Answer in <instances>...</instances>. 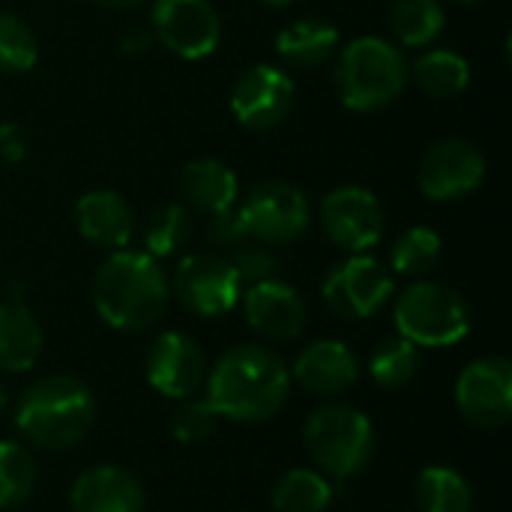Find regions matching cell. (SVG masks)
<instances>
[{
    "label": "cell",
    "mask_w": 512,
    "mask_h": 512,
    "mask_svg": "<svg viewBox=\"0 0 512 512\" xmlns=\"http://www.w3.org/2000/svg\"><path fill=\"white\" fill-rule=\"evenodd\" d=\"M204 396L231 423L273 420L291 396L288 363L267 345L228 348L204 378Z\"/></svg>",
    "instance_id": "cell-1"
},
{
    "label": "cell",
    "mask_w": 512,
    "mask_h": 512,
    "mask_svg": "<svg viewBox=\"0 0 512 512\" xmlns=\"http://www.w3.org/2000/svg\"><path fill=\"white\" fill-rule=\"evenodd\" d=\"M96 315L123 333H141L162 321L171 303V276L144 249H117L93 273Z\"/></svg>",
    "instance_id": "cell-2"
},
{
    "label": "cell",
    "mask_w": 512,
    "mask_h": 512,
    "mask_svg": "<svg viewBox=\"0 0 512 512\" xmlns=\"http://www.w3.org/2000/svg\"><path fill=\"white\" fill-rule=\"evenodd\" d=\"M12 417L36 450H72L96 423V396L75 375H45L18 396Z\"/></svg>",
    "instance_id": "cell-3"
},
{
    "label": "cell",
    "mask_w": 512,
    "mask_h": 512,
    "mask_svg": "<svg viewBox=\"0 0 512 512\" xmlns=\"http://www.w3.org/2000/svg\"><path fill=\"white\" fill-rule=\"evenodd\" d=\"M336 96L357 114L393 105L408 87V57L384 36H357L336 51Z\"/></svg>",
    "instance_id": "cell-4"
},
{
    "label": "cell",
    "mask_w": 512,
    "mask_h": 512,
    "mask_svg": "<svg viewBox=\"0 0 512 512\" xmlns=\"http://www.w3.org/2000/svg\"><path fill=\"white\" fill-rule=\"evenodd\" d=\"M303 444L324 477L351 480L363 474L375 456V426L360 408L330 402L306 417Z\"/></svg>",
    "instance_id": "cell-5"
},
{
    "label": "cell",
    "mask_w": 512,
    "mask_h": 512,
    "mask_svg": "<svg viewBox=\"0 0 512 512\" xmlns=\"http://www.w3.org/2000/svg\"><path fill=\"white\" fill-rule=\"evenodd\" d=\"M393 321L417 348H453L471 333V306L456 288L417 279L396 297Z\"/></svg>",
    "instance_id": "cell-6"
},
{
    "label": "cell",
    "mask_w": 512,
    "mask_h": 512,
    "mask_svg": "<svg viewBox=\"0 0 512 512\" xmlns=\"http://www.w3.org/2000/svg\"><path fill=\"white\" fill-rule=\"evenodd\" d=\"M237 213L246 237L273 249L300 240L312 222V204L306 192L288 180L255 183L243 201H237Z\"/></svg>",
    "instance_id": "cell-7"
},
{
    "label": "cell",
    "mask_w": 512,
    "mask_h": 512,
    "mask_svg": "<svg viewBox=\"0 0 512 512\" xmlns=\"http://www.w3.org/2000/svg\"><path fill=\"white\" fill-rule=\"evenodd\" d=\"M171 294L198 318H222L240 306L243 282L231 261L216 252H192L177 261L171 276Z\"/></svg>",
    "instance_id": "cell-8"
},
{
    "label": "cell",
    "mask_w": 512,
    "mask_h": 512,
    "mask_svg": "<svg viewBox=\"0 0 512 512\" xmlns=\"http://www.w3.org/2000/svg\"><path fill=\"white\" fill-rule=\"evenodd\" d=\"M396 294V279L387 264L363 255H348L321 282V297L333 315L345 321H366L378 315Z\"/></svg>",
    "instance_id": "cell-9"
},
{
    "label": "cell",
    "mask_w": 512,
    "mask_h": 512,
    "mask_svg": "<svg viewBox=\"0 0 512 512\" xmlns=\"http://www.w3.org/2000/svg\"><path fill=\"white\" fill-rule=\"evenodd\" d=\"M489 174L486 153L468 138H441L435 141L417 168L420 192L435 204H453L474 195Z\"/></svg>",
    "instance_id": "cell-10"
},
{
    "label": "cell",
    "mask_w": 512,
    "mask_h": 512,
    "mask_svg": "<svg viewBox=\"0 0 512 512\" xmlns=\"http://www.w3.org/2000/svg\"><path fill=\"white\" fill-rule=\"evenodd\" d=\"M321 228L336 249L348 255H363L384 240L387 216L372 189L339 186L321 201Z\"/></svg>",
    "instance_id": "cell-11"
},
{
    "label": "cell",
    "mask_w": 512,
    "mask_h": 512,
    "mask_svg": "<svg viewBox=\"0 0 512 512\" xmlns=\"http://www.w3.org/2000/svg\"><path fill=\"white\" fill-rule=\"evenodd\" d=\"M150 30L183 60H204L222 42V18L210 0H153Z\"/></svg>",
    "instance_id": "cell-12"
},
{
    "label": "cell",
    "mask_w": 512,
    "mask_h": 512,
    "mask_svg": "<svg viewBox=\"0 0 512 512\" xmlns=\"http://www.w3.org/2000/svg\"><path fill=\"white\" fill-rule=\"evenodd\" d=\"M459 414L486 432L504 429L512 417V363L507 357H480L468 363L453 390Z\"/></svg>",
    "instance_id": "cell-13"
},
{
    "label": "cell",
    "mask_w": 512,
    "mask_h": 512,
    "mask_svg": "<svg viewBox=\"0 0 512 512\" xmlns=\"http://www.w3.org/2000/svg\"><path fill=\"white\" fill-rule=\"evenodd\" d=\"M294 102H297L294 78L273 63L249 66L231 87V114L249 132L276 129L282 120H288Z\"/></svg>",
    "instance_id": "cell-14"
},
{
    "label": "cell",
    "mask_w": 512,
    "mask_h": 512,
    "mask_svg": "<svg viewBox=\"0 0 512 512\" xmlns=\"http://www.w3.org/2000/svg\"><path fill=\"white\" fill-rule=\"evenodd\" d=\"M144 375L159 396L180 402L204 387L207 357L192 336L165 330L150 342L144 354Z\"/></svg>",
    "instance_id": "cell-15"
},
{
    "label": "cell",
    "mask_w": 512,
    "mask_h": 512,
    "mask_svg": "<svg viewBox=\"0 0 512 512\" xmlns=\"http://www.w3.org/2000/svg\"><path fill=\"white\" fill-rule=\"evenodd\" d=\"M240 306H243V315H246V324L252 327V333H258L261 339L276 342V345L294 342L306 330V321H309L303 294L294 285L282 282L279 276L246 285Z\"/></svg>",
    "instance_id": "cell-16"
},
{
    "label": "cell",
    "mask_w": 512,
    "mask_h": 512,
    "mask_svg": "<svg viewBox=\"0 0 512 512\" xmlns=\"http://www.w3.org/2000/svg\"><path fill=\"white\" fill-rule=\"evenodd\" d=\"M291 384L318 399H333L351 390L360 378V360L342 339H315L288 366Z\"/></svg>",
    "instance_id": "cell-17"
},
{
    "label": "cell",
    "mask_w": 512,
    "mask_h": 512,
    "mask_svg": "<svg viewBox=\"0 0 512 512\" xmlns=\"http://www.w3.org/2000/svg\"><path fill=\"white\" fill-rule=\"evenodd\" d=\"M75 228L90 246L117 252L135 237V213L120 192L90 189L75 201Z\"/></svg>",
    "instance_id": "cell-18"
},
{
    "label": "cell",
    "mask_w": 512,
    "mask_h": 512,
    "mask_svg": "<svg viewBox=\"0 0 512 512\" xmlns=\"http://www.w3.org/2000/svg\"><path fill=\"white\" fill-rule=\"evenodd\" d=\"M147 495L141 483L117 465H93L75 477L69 489V512H144Z\"/></svg>",
    "instance_id": "cell-19"
},
{
    "label": "cell",
    "mask_w": 512,
    "mask_h": 512,
    "mask_svg": "<svg viewBox=\"0 0 512 512\" xmlns=\"http://www.w3.org/2000/svg\"><path fill=\"white\" fill-rule=\"evenodd\" d=\"M177 189L192 213H222L240 201V180L234 168L216 156H198L183 165Z\"/></svg>",
    "instance_id": "cell-20"
},
{
    "label": "cell",
    "mask_w": 512,
    "mask_h": 512,
    "mask_svg": "<svg viewBox=\"0 0 512 512\" xmlns=\"http://www.w3.org/2000/svg\"><path fill=\"white\" fill-rule=\"evenodd\" d=\"M45 333L21 297L0 300V372L21 375L39 363Z\"/></svg>",
    "instance_id": "cell-21"
},
{
    "label": "cell",
    "mask_w": 512,
    "mask_h": 512,
    "mask_svg": "<svg viewBox=\"0 0 512 512\" xmlns=\"http://www.w3.org/2000/svg\"><path fill=\"white\" fill-rule=\"evenodd\" d=\"M276 54L291 66H321L342 48V33L327 18H297L276 33Z\"/></svg>",
    "instance_id": "cell-22"
},
{
    "label": "cell",
    "mask_w": 512,
    "mask_h": 512,
    "mask_svg": "<svg viewBox=\"0 0 512 512\" xmlns=\"http://www.w3.org/2000/svg\"><path fill=\"white\" fill-rule=\"evenodd\" d=\"M408 81H414L429 99H453L471 84V63L453 48H426L408 63Z\"/></svg>",
    "instance_id": "cell-23"
},
{
    "label": "cell",
    "mask_w": 512,
    "mask_h": 512,
    "mask_svg": "<svg viewBox=\"0 0 512 512\" xmlns=\"http://www.w3.org/2000/svg\"><path fill=\"white\" fill-rule=\"evenodd\" d=\"M195 222H192V210L180 201H165L159 207L150 210V216L141 225V249L147 255H153L156 261L174 258L180 255L189 240H192Z\"/></svg>",
    "instance_id": "cell-24"
},
{
    "label": "cell",
    "mask_w": 512,
    "mask_h": 512,
    "mask_svg": "<svg viewBox=\"0 0 512 512\" xmlns=\"http://www.w3.org/2000/svg\"><path fill=\"white\" fill-rule=\"evenodd\" d=\"M447 27V9L441 0H393L390 30L405 48H432Z\"/></svg>",
    "instance_id": "cell-25"
},
{
    "label": "cell",
    "mask_w": 512,
    "mask_h": 512,
    "mask_svg": "<svg viewBox=\"0 0 512 512\" xmlns=\"http://www.w3.org/2000/svg\"><path fill=\"white\" fill-rule=\"evenodd\" d=\"M414 501L420 512H474V489L456 468L429 465L414 483Z\"/></svg>",
    "instance_id": "cell-26"
},
{
    "label": "cell",
    "mask_w": 512,
    "mask_h": 512,
    "mask_svg": "<svg viewBox=\"0 0 512 512\" xmlns=\"http://www.w3.org/2000/svg\"><path fill=\"white\" fill-rule=\"evenodd\" d=\"M333 483L321 471L291 468L270 492L273 512H327L333 504Z\"/></svg>",
    "instance_id": "cell-27"
},
{
    "label": "cell",
    "mask_w": 512,
    "mask_h": 512,
    "mask_svg": "<svg viewBox=\"0 0 512 512\" xmlns=\"http://www.w3.org/2000/svg\"><path fill=\"white\" fill-rule=\"evenodd\" d=\"M441 255H444V240L435 228L429 225L405 228L390 246V273L420 279L438 267Z\"/></svg>",
    "instance_id": "cell-28"
},
{
    "label": "cell",
    "mask_w": 512,
    "mask_h": 512,
    "mask_svg": "<svg viewBox=\"0 0 512 512\" xmlns=\"http://www.w3.org/2000/svg\"><path fill=\"white\" fill-rule=\"evenodd\" d=\"M417 372H420V348L402 339L399 333L381 339L369 354V378L381 390H402L417 378Z\"/></svg>",
    "instance_id": "cell-29"
},
{
    "label": "cell",
    "mask_w": 512,
    "mask_h": 512,
    "mask_svg": "<svg viewBox=\"0 0 512 512\" xmlns=\"http://www.w3.org/2000/svg\"><path fill=\"white\" fill-rule=\"evenodd\" d=\"M39 468L27 444L0 438V510L27 504L36 492Z\"/></svg>",
    "instance_id": "cell-30"
},
{
    "label": "cell",
    "mask_w": 512,
    "mask_h": 512,
    "mask_svg": "<svg viewBox=\"0 0 512 512\" xmlns=\"http://www.w3.org/2000/svg\"><path fill=\"white\" fill-rule=\"evenodd\" d=\"M39 60V39L30 24L0 9V75H24Z\"/></svg>",
    "instance_id": "cell-31"
},
{
    "label": "cell",
    "mask_w": 512,
    "mask_h": 512,
    "mask_svg": "<svg viewBox=\"0 0 512 512\" xmlns=\"http://www.w3.org/2000/svg\"><path fill=\"white\" fill-rule=\"evenodd\" d=\"M219 414L213 411V405L207 402V396H186L177 402L174 414H171V435L180 444H201L216 432Z\"/></svg>",
    "instance_id": "cell-32"
},
{
    "label": "cell",
    "mask_w": 512,
    "mask_h": 512,
    "mask_svg": "<svg viewBox=\"0 0 512 512\" xmlns=\"http://www.w3.org/2000/svg\"><path fill=\"white\" fill-rule=\"evenodd\" d=\"M231 261V267L237 270L243 288L246 285H255V282H264V279H276L279 270H282V261L276 255L273 246H264L258 240H243L231 249V255H225Z\"/></svg>",
    "instance_id": "cell-33"
},
{
    "label": "cell",
    "mask_w": 512,
    "mask_h": 512,
    "mask_svg": "<svg viewBox=\"0 0 512 512\" xmlns=\"http://www.w3.org/2000/svg\"><path fill=\"white\" fill-rule=\"evenodd\" d=\"M207 240L219 249H234L237 243L246 240V231H243V222H240V213H237V204L222 210V213H213L210 222H207Z\"/></svg>",
    "instance_id": "cell-34"
},
{
    "label": "cell",
    "mask_w": 512,
    "mask_h": 512,
    "mask_svg": "<svg viewBox=\"0 0 512 512\" xmlns=\"http://www.w3.org/2000/svg\"><path fill=\"white\" fill-rule=\"evenodd\" d=\"M15 135H18L15 126H3V129H0V153H3V159H9V162H15V159L24 156V141L15 138Z\"/></svg>",
    "instance_id": "cell-35"
},
{
    "label": "cell",
    "mask_w": 512,
    "mask_h": 512,
    "mask_svg": "<svg viewBox=\"0 0 512 512\" xmlns=\"http://www.w3.org/2000/svg\"><path fill=\"white\" fill-rule=\"evenodd\" d=\"M93 3H99V6H105V9L123 12V9H138V6H144L147 0H93Z\"/></svg>",
    "instance_id": "cell-36"
},
{
    "label": "cell",
    "mask_w": 512,
    "mask_h": 512,
    "mask_svg": "<svg viewBox=\"0 0 512 512\" xmlns=\"http://www.w3.org/2000/svg\"><path fill=\"white\" fill-rule=\"evenodd\" d=\"M258 3H264V6H273V9H282V6H291L294 0H258Z\"/></svg>",
    "instance_id": "cell-37"
},
{
    "label": "cell",
    "mask_w": 512,
    "mask_h": 512,
    "mask_svg": "<svg viewBox=\"0 0 512 512\" xmlns=\"http://www.w3.org/2000/svg\"><path fill=\"white\" fill-rule=\"evenodd\" d=\"M6 405H9V393H6V387H3V381H0V414L6 411Z\"/></svg>",
    "instance_id": "cell-38"
},
{
    "label": "cell",
    "mask_w": 512,
    "mask_h": 512,
    "mask_svg": "<svg viewBox=\"0 0 512 512\" xmlns=\"http://www.w3.org/2000/svg\"><path fill=\"white\" fill-rule=\"evenodd\" d=\"M450 3H480V0H450Z\"/></svg>",
    "instance_id": "cell-39"
}]
</instances>
